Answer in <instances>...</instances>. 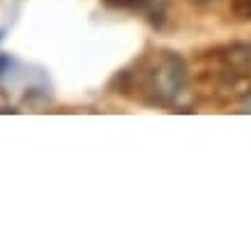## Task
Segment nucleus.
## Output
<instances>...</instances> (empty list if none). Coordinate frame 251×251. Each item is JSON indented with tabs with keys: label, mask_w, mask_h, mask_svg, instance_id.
<instances>
[{
	"label": "nucleus",
	"mask_w": 251,
	"mask_h": 251,
	"mask_svg": "<svg viewBox=\"0 0 251 251\" xmlns=\"http://www.w3.org/2000/svg\"><path fill=\"white\" fill-rule=\"evenodd\" d=\"M106 2L115 7H145V0H106Z\"/></svg>",
	"instance_id": "nucleus-1"
}]
</instances>
